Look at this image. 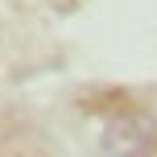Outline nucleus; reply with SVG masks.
<instances>
[{"label": "nucleus", "instance_id": "1", "mask_svg": "<svg viewBox=\"0 0 157 157\" xmlns=\"http://www.w3.org/2000/svg\"><path fill=\"white\" fill-rule=\"evenodd\" d=\"M149 145H153V124L136 112H124L103 128V149L112 157H141Z\"/></svg>", "mask_w": 157, "mask_h": 157}]
</instances>
